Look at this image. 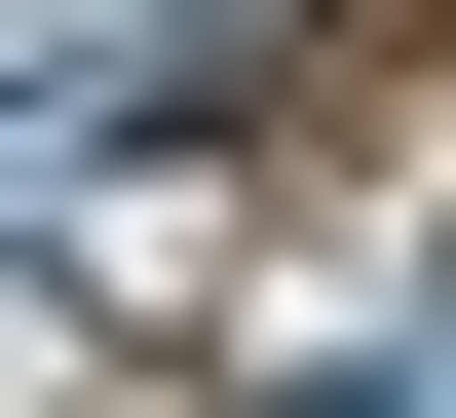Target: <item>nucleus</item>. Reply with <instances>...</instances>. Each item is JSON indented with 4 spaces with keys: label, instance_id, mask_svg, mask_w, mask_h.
<instances>
[{
    "label": "nucleus",
    "instance_id": "obj_1",
    "mask_svg": "<svg viewBox=\"0 0 456 418\" xmlns=\"http://www.w3.org/2000/svg\"><path fill=\"white\" fill-rule=\"evenodd\" d=\"M266 418H419V381H266Z\"/></svg>",
    "mask_w": 456,
    "mask_h": 418
},
{
    "label": "nucleus",
    "instance_id": "obj_2",
    "mask_svg": "<svg viewBox=\"0 0 456 418\" xmlns=\"http://www.w3.org/2000/svg\"><path fill=\"white\" fill-rule=\"evenodd\" d=\"M419 342H456V305H419Z\"/></svg>",
    "mask_w": 456,
    "mask_h": 418
}]
</instances>
